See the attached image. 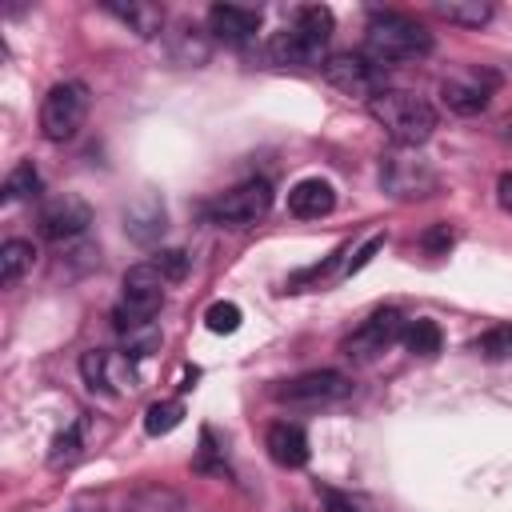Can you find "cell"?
Here are the masks:
<instances>
[{"label": "cell", "instance_id": "5b68a950", "mask_svg": "<svg viewBox=\"0 0 512 512\" xmlns=\"http://www.w3.org/2000/svg\"><path fill=\"white\" fill-rule=\"evenodd\" d=\"M84 116H88V88L80 80L52 84L40 100V136L52 144H64L80 132Z\"/></svg>", "mask_w": 512, "mask_h": 512}, {"label": "cell", "instance_id": "cb8c5ba5", "mask_svg": "<svg viewBox=\"0 0 512 512\" xmlns=\"http://www.w3.org/2000/svg\"><path fill=\"white\" fill-rule=\"evenodd\" d=\"M180 420H184V404L180 400H156L144 412V432L148 436H168L172 428H180Z\"/></svg>", "mask_w": 512, "mask_h": 512}, {"label": "cell", "instance_id": "44dd1931", "mask_svg": "<svg viewBox=\"0 0 512 512\" xmlns=\"http://www.w3.org/2000/svg\"><path fill=\"white\" fill-rule=\"evenodd\" d=\"M108 12L140 36H156L164 28V8H156V4H108Z\"/></svg>", "mask_w": 512, "mask_h": 512}, {"label": "cell", "instance_id": "f1b7e54d", "mask_svg": "<svg viewBox=\"0 0 512 512\" xmlns=\"http://www.w3.org/2000/svg\"><path fill=\"white\" fill-rule=\"evenodd\" d=\"M196 472H216V476H224L228 472V464L224 460H216V436H212V428H204L200 432V456H196V464H192Z\"/></svg>", "mask_w": 512, "mask_h": 512}, {"label": "cell", "instance_id": "4316f807", "mask_svg": "<svg viewBox=\"0 0 512 512\" xmlns=\"http://www.w3.org/2000/svg\"><path fill=\"white\" fill-rule=\"evenodd\" d=\"M240 320H244V312H240L232 300H216V304L204 312V324H208V332H216V336L236 332V328H240Z\"/></svg>", "mask_w": 512, "mask_h": 512}, {"label": "cell", "instance_id": "83f0119b", "mask_svg": "<svg viewBox=\"0 0 512 512\" xmlns=\"http://www.w3.org/2000/svg\"><path fill=\"white\" fill-rule=\"evenodd\" d=\"M152 264H156V272H160L168 284H176V280H184V276H188L192 256H188L184 248H160V252L152 256Z\"/></svg>", "mask_w": 512, "mask_h": 512}, {"label": "cell", "instance_id": "f546056e", "mask_svg": "<svg viewBox=\"0 0 512 512\" xmlns=\"http://www.w3.org/2000/svg\"><path fill=\"white\" fill-rule=\"evenodd\" d=\"M420 244H424L428 252H436V256H440V252H448V248H452V228H448V224H432V228L420 236Z\"/></svg>", "mask_w": 512, "mask_h": 512}, {"label": "cell", "instance_id": "6da1fadb", "mask_svg": "<svg viewBox=\"0 0 512 512\" xmlns=\"http://www.w3.org/2000/svg\"><path fill=\"white\" fill-rule=\"evenodd\" d=\"M432 52V32L404 16V12H384L376 8L364 24V56L376 60L380 68L384 64H404V60H420Z\"/></svg>", "mask_w": 512, "mask_h": 512}, {"label": "cell", "instance_id": "ac0fdd59", "mask_svg": "<svg viewBox=\"0 0 512 512\" xmlns=\"http://www.w3.org/2000/svg\"><path fill=\"white\" fill-rule=\"evenodd\" d=\"M128 512H188L184 496L164 484H144L128 496Z\"/></svg>", "mask_w": 512, "mask_h": 512}, {"label": "cell", "instance_id": "9a60e30c", "mask_svg": "<svg viewBox=\"0 0 512 512\" xmlns=\"http://www.w3.org/2000/svg\"><path fill=\"white\" fill-rule=\"evenodd\" d=\"M264 448L268 456L280 464V468H304L308 464V432L300 424H288V420H276L264 436Z\"/></svg>", "mask_w": 512, "mask_h": 512}, {"label": "cell", "instance_id": "d6a6232c", "mask_svg": "<svg viewBox=\"0 0 512 512\" xmlns=\"http://www.w3.org/2000/svg\"><path fill=\"white\" fill-rule=\"evenodd\" d=\"M68 512H104V504H100V500L80 496V500H72V504H68Z\"/></svg>", "mask_w": 512, "mask_h": 512}, {"label": "cell", "instance_id": "30bf717a", "mask_svg": "<svg viewBox=\"0 0 512 512\" xmlns=\"http://www.w3.org/2000/svg\"><path fill=\"white\" fill-rule=\"evenodd\" d=\"M404 328H408V320H404L396 308H380V312H372L368 320H360V328L344 340V356L356 360V364H368V360L384 356V352L404 336Z\"/></svg>", "mask_w": 512, "mask_h": 512}, {"label": "cell", "instance_id": "603a6c76", "mask_svg": "<svg viewBox=\"0 0 512 512\" xmlns=\"http://www.w3.org/2000/svg\"><path fill=\"white\" fill-rule=\"evenodd\" d=\"M40 172L32 168V160H24V164H16L12 172H8V180H4V204H16V200H28V196H40Z\"/></svg>", "mask_w": 512, "mask_h": 512}, {"label": "cell", "instance_id": "3957f363", "mask_svg": "<svg viewBox=\"0 0 512 512\" xmlns=\"http://www.w3.org/2000/svg\"><path fill=\"white\" fill-rule=\"evenodd\" d=\"M332 36V12L324 4H308L296 12V20L288 28H280L268 44V56L276 64H292V68H312L324 64V48Z\"/></svg>", "mask_w": 512, "mask_h": 512}, {"label": "cell", "instance_id": "8fae6325", "mask_svg": "<svg viewBox=\"0 0 512 512\" xmlns=\"http://www.w3.org/2000/svg\"><path fill=\"white\" fill-rule=\"evenodd\" d=\"M324 80L348 96H364L372 100L376 92H384V68L376 60H368L364 52H336L324 60Z\"/></svg>", "mask_w": 512, "mask_h": 512}, {"label": "cell", "instance_id": "277c9868", "mask_svg": "<svg viewBox=\"0 0 512 512\" xmlns=\"http://www.w3.org/2000/svg\"><path fill=\"white\" fill-rule=\"evenodd\" d=\"M164 276L156 272V264L148 260V264H132L128 272H124V280H120V300H116V308H112V324H116V332H136V328H148L152 324V316L160 312V304H164Z\"/></svg>", "mask_w": 512, "mask_h": 512}, {"label": "cell", "instance_id": "5bb4252c", "mask_svg": "<svg viewBox=\"0 0 512 512\" xmlns=\"http://www.w3.org/2000/svg\"><path fill=\"white\" fill-rule=\"evenodd\" d=\"M208 32L224 44H248L260 32V8L244 4H212L208 8Z\"/></svg>", "mask_w": 512, "mask_h": 512}, {"label": "cell", "instance_id": "484cf974", "mask_svg": "<svg viewBox=\"0 0 512 512\" xmlns=\"http://www.w3.org/2000/svg\"><path fill=\"white\" fill-rule=\"evenodd\" d=\"M80 444H84V424L80 420H72L56 440H52V452H48V460L56 464V468H64V464H72L76 456H80Z\"/></svg>", "mask_w": 512, "mask_h": 512}, {"label": "cell", "instance_id": "e0dca14e", "mask_svg": "<svg viewBox=\"0 0 512 512\" xmlns=\"http://www.w3.org/2000/svg\"><path fill=\"white\" fill-rule=\"evenodd\" d=\"M124 232L136 240V244H152L160 232H164V204L156 196H144L140 204H132L124 212Z\"/></svg>", "mask_w": 512, "mask_h": 512}, {"label": "cell", "instance_id": "d6986e66", "mask_svg": "<svg viewBox=\"0 0 512 512\" xmlns=\"http://www.w3.org/2000/svg\"><path fill=\"white\" fill-rule=\"evenodd\" d=\"M32 264H36L32 240H4V244H0V284H4V288H12Z\"/></svg>", "mask_w": 512, "mask_h": 512}, {"label": "cell", "instance_id": "4fadbf2b", "mask_svg": "<svg viewBox=\"0 0 512 512\" xmlns=\"http://www.w3.org/2000/svg\"><path fill=\"white\" fill-rule=\"evenodd\" d=\"M496 92V76L492 72H480V68H460L452 76L440 80V100L456 112V116H476L488 108Z\"/></svg>", "mask_w": 512, "mask_h": 512}, {"label": "cell", "instance_id": "ba28073f", "mask_svg": "<svg viewBox=\"0 0 512 512\" xmlns=\"http://www.w3.org/2000/svg\"><path fill=\"white\" fill-rule=\"evenodd\" d=\"M380 188L392 200H424L440 188V176L428 160L408 156V152H388L380 160Z\"/></svg>", "mask_w": 512, "mask_h": 512}, {"label": "cell", "instance_id": "ffe728a7", "mask_svg": "<svg viewBox=\"0 0 512 512\" xmlns=\"http://www.w3.org/2000/svg\"><path fill=\"white\" fill-rule=\"evenodd\" d=\"M440 20L448 24H464V28H480L492 20V4H480V0H436L432 4Z\"/></svg>", "mask_w": 512, "mask_h": 512}, {"label": "cell", "instance_id": "7c38bea8", "mask_svg": "<svg viewBox=\"0 0 512 512\" xmlns=\"http://www.w3.org/2000/svg\"><path fill=\"white\" fill-rule=\"evenodd\" d=\"M36 224H40V236H44V240L64 244V240H76V236L88 232V224H92V208H88L76 192H60V196L44 200Z\"/></svg>", "mask_w": 512, "mask_h": 512}, {"label": "cell", "instance_id": "d4e9b609", "mask_svg": "<svg viewBox=\"0 0 512 512\" xmlns=\"http://www.w3.org/2000/svg\"><path fill=\"white\" fill-rule=\"evenodd\" d=\"M472 352L480 360H508L512 356V324H496L472 340Z\"/></svg>", "mask_w": 512, "mask_h": 512}, {"label": "cell", "instance_id": "7402d4cb", "mask_svg": "<svg viewBox=\"0 0 512 512\" xmlns=\"http://www.w3.org/2000/svg\"><path fill=\"white\" fill-rule=\"evenodd\" d=\"M400 340H404V348H408L412 356L432 360V356L440 352V340H444V336H440V324H436V320H424V316H420V320H408V328H404Z\"/></svg>", "mask_w": 512, "mask_h": 512}, {"label": "cell", "instance_id": "1f68e13d", "mask_svg": "<svg viewBox=\"0 0 512 512\" xmlns=\"http://www.w3.org/2000/svg\"><path fill=\"white\" fill-rule=\"evenodd\" d=\"M496 204L504 212H512V172H500V180H496Z\"/></svg>", "mask_w": 512, "mask_h": 512}, {"label": "cell", "instance_id": "9c48e42d", "mask_svg": "<svg viewBox=\"0 0 512 512\" xmlns=\"http://www.w3.org/2000/svg\"><path fill=\"white\" fill-rule=\"evenodd\" d=\"M80 376H84L88 392H100V396H124V392L140 388V368L128 352H104V348L84 352Z\"/></svg>", "mask_w": 512, "mask_h": 512}, {"label": "cell", "instance_id": "4dcf8cb0", "mask_svg": "<svg viewBox=\"0 0 512 512\" xmlns=\"http://www.w3.org/2000/svg\"><path fill=\"white\" fill-rule=\"evenodd\" d=\"M380 248H384V236H372V240H364V244L352 252V260H348V268H344V272H348V276H352V272H360L364 264H372V256H376Z\"/></svg>", "mask_w": 512, "mask_h": 512}, {"label": "cell", "instance_id": "2e32d148", "mask_svg": "<svg viewBox=\"0 0 512 512\" xmlns=\"http://www.w3.org/2000/svg\"><path fill=\"white\" fill-rule=\"evenodd\" d=\"M332 208H336V188L320 176H308V180L292 184V192H288V212L300 220H320Z\"/></svg>", "mask_w": 512, "mask_h": 512}, {"label": "cell", "instance_id": "52a82bcc", "mask_svg": "<svg viewBox=\"0 0 512 512\" xmlns=\"http://www.w3.org/2000/svg\"><path fill=\"white\" fill-rule=\"evenodd\" d=\"M352 392V380L336 368H320V372H304V376H292L284 384L272 388V400L276 404H288V408H328L336 400H344Z\"/></svg>", "mask_w": 512, "mask_h": 512}, {"label": "cell", "instance_id": "836d02e7", "mask_svg": "<svg viewBox=\"0 0 512 512\" xmlns=\"http://www.w3.org/2000/svg\"><path fill=\"white\" fill-rule=\"evenodd\" d=\"M328 512H356V508H352L348 500H340V496H332V500H328Z\"/></svg>", "mask_w": 512, "mask_h": 512}, {"label": "cell", "instance_id": "8992f818", "mask_svg": "<svg viewBox=\"0 0 512 512\" xmlns=\"http://www.w3.org/2000/svg\"><path fill=\"white\" fill-rule=\"evenodd\" d=\"M268 208H272V184L268 180H244V184L220 192L204 208V216L212 224H220V228H248L260 216H268Z\"/></svg>", "mask_w": 512, "mask_h": 512}, {"label": "cell", "instance_id": "7a4b0ae2", "mask_svg": "<svg viewBox=\"0 0 512 512\" xmlns=\"http://www.w3.org/2000/svg\"><path fill=\"white\" fill-rule=\"evenodd\" d=\"M368 116L388 132L396 148H420L436 128V108L404 88H384L368 100Z\"/></svg>", "mask_w": 512, "mask_h": 512}]
</instances>
